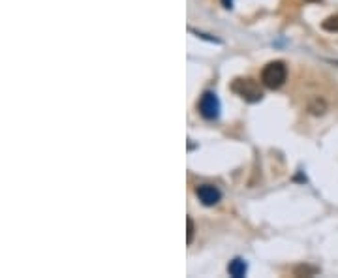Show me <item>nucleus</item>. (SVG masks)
<instances>
[{
    "label": "nucleus",
    "instance_id": "f257e3e1",
    "mask_svg": "<svg viewBox=\"0 0 338 278\" xmlns=\"http://www.w3.org/2000/svg\"><path fill=\"white\" fill-rule=\"evenodd\" d=\"M288 79V66L282 60L269 62L261 72V83L270 90L284 87V83Z\"/></svg>",
    "mask_w": 338,
    "mask_h": 278
},
{
    "label": "nucleus",
    "instance_id": "f03ea898",
    "mask_svg": "<svg viewBox=\"0 0 338 278\" xmlns=\"http://www.w3.org/2000/svg\"><path fill=\"white\" fill-rule=\"evenodd\" d=\"M231 90L250 104L261 102V98H263V90L259 87V83L256 79H250V77H237L231 83Z\"/></svg>",
    "mask_w": 338,
    "mask_h": 278
},
{
    "label": "nucleus",
    "instance_id": "7ed1b4c3",
    "mask_svg": "<svg viewBox=\"0 0 338 278\" xmlns=\"http://www.w3.org/2000/svg\"><path fill=\"white\" fill-rule=\"evenodd\" d=\"M197 109L201 113L203 118H207V120H216V118L220 117V100L216 96V92L212 90H207V92H203L201 100H199V104H197Z\"/></svg>",
    "mask_w": 338,
    "mask_h": 278
},
{
    "label": "nucleus",
    "instance_id": "20e7f679",
    "mask_svg": "<svg viewBox=\"0 0 338 278\" xmlns=\"http://www.w3.org/2000/svg\"><path fill=\"white\" fill-rule=\"evenodd\" d=\"M196 196L205 207H214L220 203L222 192L214 184H199L196 188Z\"/></svg>",
    "mask_w": 338,
    "mask_h": 278
},
{
    "label": "nucleus",
    "instance_id": "39448f33",
    "mask_svg": "<svg viewBox=\"0 0 338 278\" xmlns=\"http://www.w3.org/2000/svg\"><path fill=\"white\" fill-rule=\"evenodd\" d=\"M228 272L231 274L233 278H242L246 276V272H248V263H246L242 258H235L233 261H229L228 265Z\"/></svg>",
    "mask_w": 338,
    "mask_h": 278
},
{
    "label": "nucleus",
    "instance_id": "423d86ee",
    "mask_svg": "<svg viewBox=\"0 0 338 278\" xmlns=\"http://www.w3.org/2000/svg\"><path fill=\"white\" fill-rule=\"evenodd\" d=\"M321 28L327 32H338V15H331L321 23Z\"/></svg>",
    "mask_w": 338,
    "mask_h": 278
},
{
    "label": "nucleus",
    "instance_id": "0eeeda50",
    "mask_svg": "<svg viewBox=\"0 0 338 278\" xmlns=\"http://www.w3.org/2000/svg\"><path fill=\"white\" fill-rule=\"evenodd\" d=\"M186 226H188V229H186V242L190 244L192 239H194V233H196V226H194V220L190 217L186 218Z\"/></svg>",
    "mask_w": 338,
    "mask_h": 278
},
{
    "label": "nucleus",
    "instance_id": "6e6552de",
    "mask_svg": "<svg viewBox=\"0 0 338 278\" xmlns=\"http://www.w3.org/2000/svg\"><path fill=\"white\" fill-rule=\"evenodd\" d=\"M316 102H318V105H310V107H308V109H310V111L314 113V115H323V113H325V109H327V105H325V102H323V100H316Z\"/></svg>",
    "mask_w": 338,
    "mask_h": 278
},
{
    "label": "nucleus",
    "instance_id": "1a4fd4ad",
    "mask_svg": "<svg viewBox=\"0 0 338 278\" xmlns=\"http://www.w3.org/2000/svg\"><path fill=\"white\" fill-rule=\"evenodd\" d=\"M190 32H194L197 38H203V40H209V42H214V44H220V40L218 38H210L209 34H203V32H197V30H194V28H190Z\"/></svg>",
    "mask_w": 338,
    "mask_h": 278
},
{
    "label": "nucleus",
    "instance_id": "9d476101",
    "mask_svg": "<svg viewBox=\"0 0 338 278\" xmlns=\"http://www.w3.org/2000/svg\"><path fill=\"white\" fill-rule=\"evenodd\" d=\"M222 6L226 8V10H231L233 8V0H222Z\"/></svg>",
    "mask_w": 338,
    "mask_h": 278
},
{
    "label": "nucleus",
    "instance_id": "9b49d317",
    "mask_svg": "<svg viewBox=\"0 0 338 278\" xmlns=\"http://www.w3.org/2000/svg\"><path fill=\"white\" fill-rule=\"evenodd\" d=\"M306 2H321V0H306Z\"/></svg>",
    "mask_w": 338,
    "mask_h": 278
}]
</instances>
